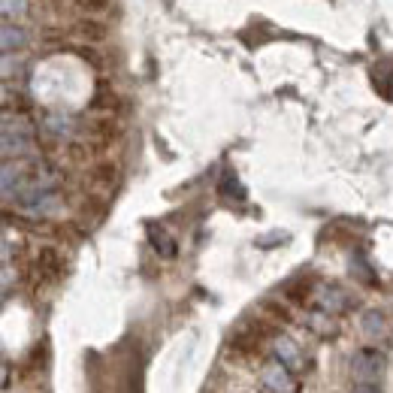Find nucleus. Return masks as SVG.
I'll use <instances>...</instances> for the list:
<instances>
[{"label": "nucleus", "instance_id": "1", "mask_svg": "<svg viewBox=\"0 0 393 393\" xmlns=\"http://www.w3.org/2000/svg\"><path fill=\"white\" fill-rule=\"evenodd\" d=\"M33 149V127H30V121H25L21 115H4V161H21L28 152Z\"/></svg>", "mask_w": 393, "mask_h": 393}, {"label": "nucleus", "instance_id": "2", "mask_svg": "<svg viewBox=\"0 0 393 393\" xmlns=\"http://www.w3.org/2000/svg\"><path fill=\"white\" fill-rule=\"evenodd\" d=\"M385 354L378 351V348H360V351H354L351 357V375H354V385H381V375H385Z\"/></svg>", "mask_w": 393, "mask_h": 393}, {"label": "nucleus", "instance_id": "3", "mask_svg": "<svg viewBox=\"0 0 393 393\" xmlns=\"http://www.w3.org/2000/svg\"><path fill=\"white\" fill-rule=\"evenodd\" d=\"M261 378H263V387L269 393H297V381H294V372L278 360H266L263 369H261Z\"/></svg>", "mask_w": 393, "mask_h": 393}, {"label": "nucleus", "instance_id": "4", "mask_svg": "<svg viewBox=\"0 0 393 393\" xmlns=\"http://www.w3.org/2000/svg\"><path fill=\"white\" fill-rule=\"evenodd\" d=\"M33 273H37L40 282H58L64 275V254L55 245H42L33 257Z\"/></svg>", "mask_w": 393, "mask_h": 393}, {"label": "nucleus", "instance_id": "5", "mask_svg": "<svg viewBox=\"0 0 393 393\" xmlns=\"http://www.w3.org/2000/svg\"><path fill=\"white\" fill-rule=\"evenodd\" d=\"M88 137H91L94 149H106V145H112L121 137V127H118V121L112 115H100V118L88 121Z\"/></svg>", "mask_w": 393, "mask_h": 393}, {"label": "nucleus", "instance_id": "6", "mask_svg": "<svg viewBox=\"0 0 393 393\" xmlns=\"http://www.w3.org/2000/svg\"><path fill=\"white\" fill-rule=\"evenodd\" d=\"M273 348H275V357L290 369V372H300V369L306 366L300 345H297L294 339H287V336H275V339H273Z\"/></svg>", "mask_w": 393, "mask_h": 393}, {"label": "nucleus", "instance_id": "7", "mask_svg": "<svg viewBox=\"0 0 393 393\" xmlns=\"http://www.w3.org/2000/svg\"><path fill=\"white\" fill-rule=\"evenodd\" d=\"M348 306H351V300H348V294H345L339 285H324L318 290V309L321 312L336 314V312H345Z\"/></svg>", "mask_w": 393, "mask_h": 393}, {"label": "nucleus", "instance_id": "8", "mask_svg": "<svg viewBox=\"0 0 393 393\" xmlns=\"http://www.w3.org/2000/svg\"><path fill=\"white\" fill-rule=\"evenodd\" d=\"M261 336H254L249 327H239L233 336H230V351L236 357H254L257 351H261Z\"/></svg>", "mask_w": 393, "mask_h": 393}, {"label": "nucleus", "instance_id": "9", "mask_svg": "<svg viewBox=\"0 0 393 393\" xmlns=\"http://www.w3.org/2000/svg\"><path fill=\"white\" fill-rule=\"evenodd\" d=\"M88 178H91L94 188H112L118 182V164L115 161H97V164H91V170H88Z\"/></svg>", "mask_w": 393, "mask_h": 393}, {"label": "nucleus", "instance_id": "10", "mask_svg": "<svg viewBox=\"0 0 393 393\" xmlns=\"http://www.w3.org/2000/svg\"><path fill=\"white\" fill-rule=\"evenodd\" d=\"M28 30L25 28H18L13 25V21H4V33H0V46H4V52H18V49H25L28 46Z\"/></svg>", "mask_w": 393, "mask_h": 393}, {"label": "nucleus", "instance_id": "11", "mask_svg": "<svg viewBox=\"0 0 393 393\" xmlns=\"http://www.w3.org/2000/svg\"><path fill=\"white\" fill-rule=\"evenodd\" d=\"M73 127H76V121L70 115H61V112H52V115L42 118V130L55 139H67L73 133Z\"/></svg>", "mask_w": 393, "mask_h": 393}, {"label": "nucleus", "instance_id": "12", "mask_svg": "<svg viewBox=\"0 0 393 393\" xmlns=\"http://www.w3.org/2000/svg\"><path fill=\"white\" fill-rule=\"evenodd\" d=\"M261 314L275 324V327H282V324H294V314H290V309L285 306V302H275V300H263L261 302Z\"/></svg>", "mask_w": 393, "mask_h": 393}, {"label": "nucleus", "instance_id": "13", "mask_svg": "<svg viewBox=\"0 0 393 393\" xmlns=\"http://www.w3.org/2000/svg\"><path fill=\"white\" fill-rule=\"evenodd\" d=\"M73 30H76L85 42H103V40H106V33H109V28H106L100 18H82Z\"/></svg>", "mask_w": 393, "mask_h": 393}, {"label": "nucleus", "instance_id": "14", "mask_svg": "<svg viewBox=\"0 0 393 393\" xmlns=\"http://www.w3.org/2000/svg\"><path fill=\"white\" fill-rule=\"evenodd\" d=\"M360 330L369 336V339H381V336L387 333V321H385V314H381L378 309L363 312V318H360Z\"/></svg>", "mask_w": 393, "mask_h": 393}, {"label": "nucleus", "instance_id": "15", "mask_svg": "<svg viewBox=\"0 0 393 393\" xmlns=\"http://www.w3.org/2000/svg\"><path fill=\"white\" fill-rule=\"evenodd\" d=\"M149 242H152V249L161 257H176V242H173V236L166 233V230L149 227Z\"/></svg>", "mask_w": 393, "mask_h": 393}, {"label": "nucleus", "instance_id": "16", "mask_svg": "<svg viewBox=\"0 0 393 393\" xmlns=\"http://www.w3.org/2000/svg\"><path fill=\"white\" fill-rule=\"evenodd\" d=\"M73 6L82 9L88 18H97V16L109 13V9H112V0H73Z\"/></svg>", "mask_w": 393, "mask_h": 393}, {"label": "nucleus", "instance_id": "17", "mask_svg": "<svg viewBox=\"0 0 393 393\" xmlns=\"http://www.w3.org/2000/svg\"><path fill=\"white\" fill-rule=\"evenodd\" d=\"M309 327H312L314 333H321V336H336V324L330 321V314H327V312H321V309L309 318Z\"/></svg>", "mask_w": 393, "mask_h": 393}, {"label": "nucleus", "instance_id": "18", "mask_svg": "<svg viewBox=\"0 0 393 393\" xmlns=\"http://www.w3.org/2000/svg\"><path fill=\"white\" fill-rule=\"evenodd\" d=\"M309 282H290L287 287H285V300H290V302H297V306H302V302L309 300Z\"/></svg>", "mask_w": 393, "mask_h": 393}, {"label": "nucleus", "instance_id": "19", "mask_svg": "<svg viewBox=\"0 0 393 393\" xmlns=\"http://www.w3.org/2000/svg\"><path fill=\"white\" fill-rule=\"evenodd\" d=\"M4 4V18L13 21V18H21L28 13V0H0Z\"/></svg>", "mask_w": 393, "mask_h": 393}, {"label": "nucleus", "instance_id": "20", "mask_svg": "<svg viewBox=\"0 0 393 393\" xmlns=\"http://www.w3.org/2000/svg\"><path fill=\"white\" fill-rule=\"evenodd\" d=\"M351 393H381V385H366L363 381V385H354Z\"/></svg>", "mask_w": 393, "mask_h": 393}]
</instances>
